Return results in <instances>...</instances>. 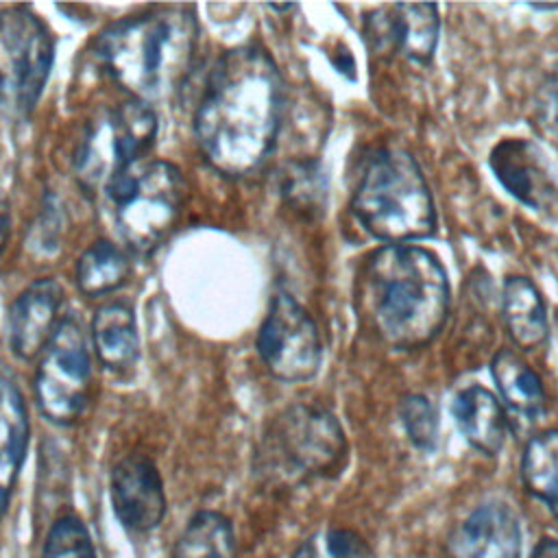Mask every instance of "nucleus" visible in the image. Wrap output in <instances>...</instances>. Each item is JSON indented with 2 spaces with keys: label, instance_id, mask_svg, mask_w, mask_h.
<instances>
[{
  "label": "nucleus",
  "instance_id": "nucleus-26",
  "mask_svg": "<svg viewBox=\"0 0 558 558\" xmlns=\"http://www.w3.org/2000/svg\"><path fill=\"white\" fill-rule=\"evenodd\" d=\"M41 558H96L92 534L81 517L61 514L48 527Z\"/></svg>",
  "mask_w": 558,
  "mask_h": 558
},
{
  "label": "nucleus",
  "instance_id": "nucleus-23",
  "mask_svg": "<svg viewBox=\"0 0 558 558\" xmlns=\"http://www.w3.org/2000/svg\"><path fill=\"white\" fill-rule=\"evenodd\" d=\"M131 275L126 253L109 240L92 242L76 262V286L87 296L118 290Z\"/></svg>",
  "mask_w": 558,
  "mask_h": 558
},
{
  "label": "nucleus",
  "instance_id": "nucleus-18",
  "mask_svg": "<svg viewBox=\"0 0 558 558\" xmlns=\"http://www.w3.org/2000/svg\"><path fill=\"white\" fill-rule=\"evenodd\" d=\"M501 316L512 342L523 351L541 349L549 338L545 301L530 277L512 275L504 281Z\"/></svg>",
  "mask_w": 558,
  "mask_h": 558
},
{
  "label": "nucleus",
  "instance_id": "nucleus-9",
  "mask_svg": "<svg viewBox=\"0 0 558 558\" xmlns=\"http://www.w3.org/2000/svg\"><path fill=\"white\" fill-rule=\"evenodd\" d=\"M35 401L54 425L76 423L92 399V357L81 323L63 318L39 355Z\"/></svg>",
  "mask_w": 558,
  "mask_h": 558
},
{
  "label": "nucleus",
  "instance_id": "nucleus-2",
  "mask_svg": "<svg viewBox=\"0 0 558 558\" xmlns=\"http://www.w3.org/2000/svg\"><path fill=\"white\" fill-rule=\"evenodd\" d=\"M449 279L442 262L418 244H384L362 264L355 303L364 325L388 347H425L447 323Z\"/></svg>",
  "mask_w": 558,
  "mask_h": 558
},
{
  "label": "nucleus",
  "instance_id": "nucleus-25",
  "mask_svg": "<svg viewBox=\"0 0 558 558\" xmlns=\"http://www.w3.org/2000/svg\"><path fill=\"white\" fill-rule=\"evenodd\" d=\"M290 558H375V554L355 530L327 527L307 536Z\"/></svg>",
  "mask_w": 558,
  "mask_h": 558
},
{
  "label": "nucleus",
  "instance_id": "nucleus-31",
  "mask_svg": "<svg viewBox=\"0 0 558 558\" xmlns=\"http://www.w3.org/2000/svg\"><path fill=\"white\" fill-rule=\"evenodd\" d=\"M536 11H558V4H530Z\"/></svg>",
  "mask_w": 558,
  "mask_h": 558
},
{
  "label": "nucleus",
  "instance_id": "nucleus-27",
  "mask_svg": "<svg viewBox=\"0 0 558 558\" xmlns=\"http://www.w3.org/2000/svg\"><path fill=\"white\" fill-rule=\"evenodd\" d=\"M401 425L410 442L423 451H432L438 438V416L425 395H408L399 405Z\"/></svg>",
  "mask_w": 558,
  "mask_h": 558
},
{
  "label": "nucleus",
  "instance_id": "nucleus-13",
  "mask_svg": "<svg viewBox=\"0 0 558 558\" xmlns=\"http://www.w3.org/2000/svg\"><path fill=\"white\" fill-rule=\"evenodd\" d=\"M523 532L514 510L501 501L477 506L447 541V558H521Z\"/></svg>",
  "mask_w": 558,
  "mask_h": 558
},
{
  "label": "nucleus",
  "instance_id": "nucleus-1",
  "mask_svg": "<svg viewBox=\"0 0 558 558\" xmlns=\"http://www.w3.org/2000/svg\"><path fill=\"white\" fill-rule=\"evenodd\" d=\"M283 83L270 54L238 46L218 57L194 111V135L205 161L225 177L257 170L275 146Z\"/></svg>",
  "mask_w": 558,
  "mask_h": 558
},
{
  "label": "nucleus",
  "instance_id": "nucleus-12",
  "mask_svg": "<svg viewBox=\"0 0 558 558\" xmlns=\"http://www.w3.org/2000/svg\"><path fill=\"white\" fill-rule=\"evenodd\" d=\"M488 166L510 196L530 209L558 216V185L543 153L521 137H508L493 146Z\"/></svg>",
  "mask_w": 558,
  "mask_h": 558
},
{
  "label": "nucleus",
  "instance_id": "nucleus-6",
  "mask_svg": "<svg viewBox=\"0 0 558 558\" xmlns=\"http://www.w3.org/2000/svg\"><path fill=\"white\" fill-rule=\"evenodd\" d=\"M102 194L126 246L148 253L174 229L181 216L185 177L172 161H140Z\"/></svg>",
  "mask_w": 558,
  "mask_h": 558
},
{
  "label": "nucleus",
  "instance_id": "nucleus-16",
  "mask_svg": "<svg viewBox=\"0 0 558 558\" xmlns=\"http://www.w3.org/2000/svg\"><path fill=\"white\" fill-rule=\"evenodd\" d=\"M451 416L477 451L495 456L508 436V418L501 401L484 386L471 384L458 390L451 399Z\"/></svg>",
  "mask_w": 558,
  "mask_h": 558
},
{
  "label": "nucleus",
  "instance_id": "nucleus-28",
  "mask_svg": "<svg viewBox=\"0 0 558 558\" xmlns=\"http://www.w3.org/2000/svg\"><path fill=\"white\" fill-rule=\"evenodd\" d=\"M541 113L545 118V124L558 133V63L554 65L541 89Z\"/></svg>",
  "mask_w": 558,
  "mask_h": 558
},
{
  "label": "nucleus",
  "instance_id": "nucleus-20",
  "mask_svg": "<svg viewBox=\"0 0 558 558\" xmlns=\"http://www.w3.org/2000/svg\"><path fill=\"white\" fill-rule=\"evenodd\" d=\"M490 375L508 408L525 416L543 414L547 403L543 381L519 353L510 349L497 351L490 362Z\"/></svg>",
  "mask_w": 558,
  "mask_h": 558
},
{
  "label": "nucleus",
  "instance_id": "nucleus-22",
  "mask_svg": "<svg viewBox=\"0 0 558 558\" xmlns=\"http://www.w3.org/2000/svg\"><path fill=\"white\" fill-rule=\"evenodd\" d=\"M521 482L558 519V429H545L525 442Z\"/></svg>",
  "mask_w": 558,
  "mask_h": 558
},
{
  "label": "nucleus",
  "instance_id": "nucleus-24",
  "mask_svg": "<svg viewBox=\"0 0 558 558\" xmlns=\"http://www.w3.org/2000/svg\"><path fill=\"white\" fill-rule=\"evenodd\" d=\"M288 205L303 214H320L325 207L327 183L316 161H292L281 172L279 185Z\"/></svg>",
  "mask_w": 558,
  "mask_h": 558
},
{
  "label": "nucleus",
  "instance_id": "nucleus-10",
  "mask_svg": "<svg viewBox=\"0 0 558 558\" xmlns=\"http://www.w3.org/2000/svg\"><path fill=\"white\" fill-rule=\"evenodd\" d=\"M257 353L281 381L312 379L323 362L320 331L310 312L288 292H277L257 331Z\"/></svg>",
  "mask_w": 558,
  "mask_h": 558
},
{
  "label": "nucleus",
  "instance_id": "nucleus-19",
  "mask_svg": "<svg viewBox=\"0 0 558 558\" xmlns=\"http://www.w3.org/2000/svg\"><path fill=\"white\" fill-rule=\"evenodd\" d=\"M92 340L98 360L111 371H129L140 355V333L131 305L102 303L92 318Z\"/></svg>",
  "mask_w": 558,
  "mask_h": 558
},
{
  "label": "nucleus",
  "instance_id": "nucleus-15",
  "mask_svg": "<svg viewBox=\"0 0 558 558\" xmlns=\"http://www.w3.org/2000/svg\"><path fill=\"white\" fill-rule=\"evenodd\" d=\"M63 288L52 277L28 283L9 310V344L20 360L41 355L57 327L61 325Z\"/></svg>",
  "mask_w": 558,
  "mask_h": 558
},
{
  "label": "nucleus",
  "instance_id": "nucleus-5",
  "mask_svg": "<svg viewBox=\"0 0 558 558\" xmlns=\"http://www.w3.org/2000/svg\"><path fill=\"white\" fill-rule=\"evenodd\" d=\"M347 456L349 442L340 421L320 405L299 403L266 425L253 471L266 486L292 488L340 473Z\"/></svg>",
  "mask_w": 558,
  "mask_h": 558
},
{
  "label": "nucleus",
  "instance_id": "nucleus-30",
  "mask_svg": "<svg viewBox=\"0 0 558 558\" xmlns=\"http://www.w3.org/2000/svg\"><path fill=\"white\" fill-rule=\"evenodd\" d=\"M9 227H11V216H9V205L0 198V253L7 246V238H9Z\"/></svg>",
  "mask_w": 558,
  "mask_h": 558
},
{
  "label": "nucleus",
  "instance_id": "nucleus-17",
  "mask_svg": "<svg viewBox=\"0 0 558 558\" xmlns=\"http://www.w3.org/2000/svg\"><path fill=\"white\" fill-rule=\"evenodd\" d=\"M28 447V412L20 388L0 375V519L4 517Z\"/></svg>",
  "mask_w": 558,
  "mask_h": 558
},
{
  "label": "nucleus",
  "instance_id": "nucleus-21",
  "mask_svg": "<svg viewBox=\"0 0 558 558\" xmlns=\"http://www.w3.org/2000/svg\"><path fill=\"white\" fill-rule=\"evenodd\" d=\"M172 558H235L231 519L218 510H198L179 534Z\"/></svg>",
  "mask_w": 558,
  "mask_h": 558
},
{
  "label": "nucleus",
  "instance_id": "nucleus-3",
  "mask_svg": "<svg viewBox=\"0 0 558 558\" xmlns=\"http://www.w3.org/2000/svg\"><path fill=\"white\" fill-rule=\"evenodd\" d=\"M198 24L192 7H155L100 31L94 54L135 100L157 102L179 92L194 63Z\"/></svg>",
  "mask_w": 558,
  "mask_h": 558
},
{
  "label": "nucleus",
  "instance_id": "nucleus-4",
  "mask_svg": "<svg viewBox=\"0 0 558 558\" xmlns=\"http://www.w3.org/2000/svg\"><path fill=\"white\" fill-rule=\"evenodd\" d=\"M357 222L386 244H410L436 233V205L416 159L403 148L375 150L351 196Z\"/></svg>",
  "mask_w": 558,
  "mask_h": 558
},
{
  "label": "nucleus",
  "instance_id": "nucleus-7",
  "mask_svg": "<svg viewBox=\"0 0 558 558\" xmlns=\"http://www.w3.org/2000/svg\"><path fill=\"white\" fill-rule=\"evenodd\" d=\"M157 135V116L142 100H124L98 113L74 153V172L87 192H105L142 161Z\"/></svg>",
  "mask_w": 558,
  "mask_h": 558
},
{
  "label": "nucleus",
  "instance_id": "nucleus-8",
  "mask_svg": "<svg viewBox=\"0 0 558 558\" xmlns=\"http://www.w3.org/2000/svg\"><path fill=\"white\" fill-rule=\"evenodd\" d=\"M54 59L52 35L28 7L0 11V109L15 120L28 118Z\"/></svg>",
  "mask_w": 558,
  "mask_h": 558
},
{
  "label": "nucleus",
  "instance_id": "nucleus-14",
  "mask_svg": "<svg viewBox=\"0 0 558 558\" xmlns=\"http://www.w3.org/2000/svg\"><path fill=\"white\" fill-rule=\"evenodd\" d=\"M440 17L432 2H403L379 9L368 20V37L381 50H397L403 57L427 63L438 46Z\"/></svg>",
  "mask_w": 558,
  "mask_h": 558
},
{
  "label": "nucleus",
  "instance_id": "nucleus-29",
  "mask_svg": "<svg viewBox=\"0 0 558 558\" xmlns=\"http://www.w3.org/2000/svg\"><path fill=\"white\" fill-rule=\"evenodd\" d=\"M530 558H558V541L543 538L534 549Z\"/></svg>",
  "mask_w": 558,
  "mask_h": 558
},
{
  "label": "nucleus",
  "instance_id": "nucleus-11",
  "mask_svg": "<svg viewBox=\"0 0 558 558\" xmlns=\"http://www.w3.org/2000/svg\"><path fill=\"white\" fill-rule=\"evenodd\" d=\"M109 497L116 519L133 534L155 530L166 517L168 499L161 473L144 453H129L113 464Z\"/></svg>",
  "mask_w": 558,
  "mask_h": 558
}]
</instances>
